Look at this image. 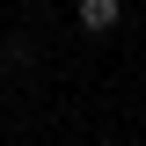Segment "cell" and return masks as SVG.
<instances>
[{"label": "cell", "mask_w": 146, "mask_h": 146, "mask_svg": "<svg viewBox=\"0 0 146 146\" xmlns=\"http://www.w3.org/2000/svg\"><path fill=\"white\" fill-rule=\"evenodd\" d=\"M73 22L88 36H110L117 22H124V0H73Z\"/></svg>", "instance_id": "6da1fadb"}]
</instances>
